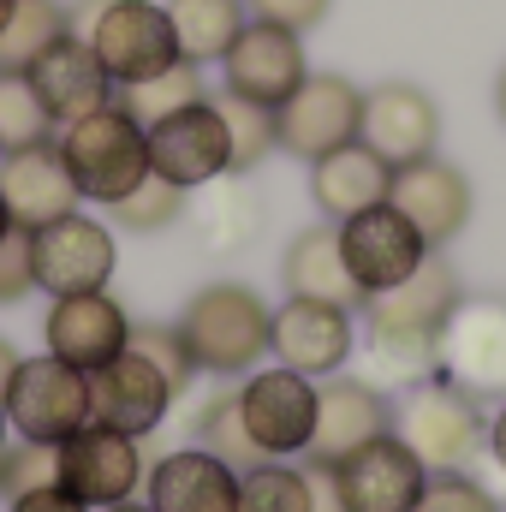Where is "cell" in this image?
I'll use <instances>...</instances> for the list:
<instances>
[{"mask_svg":"<svg viewBox=\"0 0 506 512\" xmlns=\"http://www.w3.org/2000/svg\"><path fill=\"white\" fill-rule=\"evenodd\" d=\"M435 137H441V108H435L429 90H417L405 78H387L376 90H364L358 143L376 149L387 167H405V161L435 155Z\"/></svg>","mask_w":506,"mask_h":512,"instance_id":"obj_17","label":"cell"},{"mask_svg":"<svg viewBox=\"0 0 506 512\" xmlns=\"http://www.w3.org/2000/svg\"><path fill=\"white\" fill-rule=\"evenodd\" d=\"M435 364L447 370V382H459L465 393L506 387V304H465L459 298V310L441 328Z\"/></svg>","mask_w":506,"mask_h":512,"instance_id":"obj_21","label":"cell"},{"mask_svg":"<svg viewBox=\"0 0 506 512\" xmlns=\"http://www.w3.org/2000/svg\"><path fill=\"white\" fill-rule=\"evenodd\" d=\"M48 483H60V447H48V441L0 447V501H18V495L48 489Z\"/></svg>","mask_w":506,"mask_h":512,"instance_id":"obj_35","label":"cell"},{"mask_svg":"<svg viewBox=\"0 0 506 512\" xmlns=\"http://www.w3.org/2000/svg\"><path fill=\"white\" fill-rule=\"evenodd\" d=\"M66 30H72V18H66L60 0H18L12 18H6V30H0V72H24Z\"/></svg>","mask_w":506,"mask_h":512,"instance_id":"obj_29","label":"cell"},{"mask_svg":"<svg viewBox=\"0 0 506 512\" xmlns=\"http://www.w3.org/2000/svg\"><path fill=\"white\" fill-rule=\"evenodd\" d=\"M24 78H30V90H36V102L48 108L54 126H72V120H84V114H96V108H108V102L120 96L114 78L102 72L96 48H90L78 30L54 36V42L24 66Z\"/></svg>","mask_w":506,"mask_h":512,"instance_id":"obj_16","label":"cell"},{"mask_svg":"<svg viewBox=\"0 0 506 512\" xmlns=\"http://www.w3.org/2000/svg\"><path fill=\"white\" fill-rule=\"evenodd\" d=\"M340 256H346L352 286L370 298V292L399 286L429 256V245L393 203H376V209H358L352 221H340Z\"/></svg>","mask_w":506,"mask_h":512,"instance_id":"obj_13","label":"cell"},{"mask_svg":"<svg viewBox=\"0 0 506 512\" xmlns=\"http://www.w3.org/2000/svg\"><path fill=\"white\" fill-rule=\"evenodd\" d=\"M12 6H18V0H0V30H6V18H12Z\"/></svg>","mask_w":506,"mask_h":512,"instance_id":"obj_46","label":"cell"},{"mask_svg":"<svg viewBox=\"0 0 506 512\" xmlns=\"http://www.w3.org/2000/svg\"><path fill=\"white\" fill-rule=\"evenodd\" d=\"M30 286H36V274H30V233L12 227L0 239V304H18Z\"/></svg>","mask_w":506,"mask_h":512,"instance_id":"obj_39","label":"cell"},{"mask_svg":"<svg viewBox=\"0 0 506 512\" xmlns=\"http://www.w3.org/2000/svg\"><path fill=\"white\" fill-rule=\"evenodd\" d=\"M167 18H173L179 60H191V66L215 60L221 66V54L245 30V0H167Z\"/></svg>","mask_w":506,"mask_h":512,"instance_id":"obj_27","label":"cell"},{"mask_svg":"<svg viewBox=\"0 0 506 512\" xmlns=\"http://www.w3.org/2000/svg\"><path fill=\"white\" fill-rule=\"evenodd\" d=\"M72 30L96 48L102 72L114 78V90L143 84L167 66H179V42H173V18L155 0H90L84 12H66Z\"/></svg>","mask_w":506,"mask_h":512,"instance_id":"obj_3","label":"cell"},{"mask_svg":"<svg viewBox=\"0 0 506 512\" xmlns=\"http://www.w3.org/2000/svg\"><path fill=\"white\" fill-rule=\"evenodd\" d=\"M221 78H227V96L256 102V108H280L310 78L304 36L298 30H280V24H262V18H245V30L221 54Z\"/></svg>","mask_w":506,"mask_h":512,"instance_id":"obj_10","label":"cell"},{"mask_svg":"<svg viewBox=\"0 0 506 512\" xmlns=\"http://www.w3.org/2000/svg\"><path fill=\"white\" fill-rule=\"evenodd\" d=\"M334 0H245V18H262V24H280V30H316L328 18Z\"/></svg>","mask_w":506,"mask_h":512,"instance_id":"obj_38","label":"cell"},{"mask_svg":"<svg viewBox=\"0 0 506 512\" xmlns=\"http://www.w3.org/2000/svg\"><path fill=\"white\" fill-rule=\"evenodd\" d=\"M364 90L340 72H310L280 108H274V149H292L298 161H322L340 143H358Z\"/></svg>","mask_w":506,"mask_h":512,"instance_id":"obj_7","label":"cell"},{"mask_svg":"<svg viewBox=\"0 0 506 512\" xmlns=\"http://www.w3.org/2000/svg\"><path fill=\"white\" fill-rule=\"evenodd\" d=\"M304 477H310V512H346L340 501V489H334V465H304Z\"/></svg>","mask_w":506,"mask_h":512,"instance_id":"obj_41","label":"cell"},{"mask_svg":"<svg viewBox=\"0 0 506 512\" xmlns=\"http://www.w3.org/2000/svg\"><path fill=\"white\" fill-rule=\"evenodd\" d=\"M387 203L423 233L429 251H441L447 239H459L465 221H471V185H465V173H459L453 161H441V155H423V161L393 167Z\"/></svg>","mask_w":506,"mask_h":512,"instance_id":"obj_18","label":"cell"},{"mask_svg":"<svg viewBox=\"0 0 506 512\" xmlns=\"http://www.w3.org/2000/svg\"><path fill=\"white\" fill-rule=\"evenodd\" d=\"M173 399H179L173 382L143 352H131V346L120 358H108L102 370H90V423H102V429L149 435V429H161Z\"/></svg>","mask_w":506,"mask_h":512,"instance_id":"obj_19","label":"cell"},{"mask_svg":"<svg viewBox=\"0 0 506 512\" xmlns=\"http://www.w3.org/2000/svg\"><path fill=\"white\" fill-rule=\"evenodd\" d=\"M411 512H501V507H495V495H489L483 483H471V477H459V471H435V477L423 483V495H417Z\"/></svg>","mask_w":506,"mask_h":512,"instance_id":"obj_37","label":"cell"},{"mask_svg":"<svg viewBox=\"0 0 506 512\" xmlns=\"http://www.w3.org/2000/svg\"><path fill=\"white\" fill-rule=\"evenodd\" d=\"M12 512H90L84 501H72L60 483H48V489H30V495H18V501H6Z\"/></svg>","mask_w":506,"mask_h":512,"instance_id":"obj_40","label":"cell"},{"mask_svg":"<svg viewBox=\"0 0 506 512\" xmlns=\"http://www.w3.org/2000/svg\"><path fill=\"white\" fill-rule=\"evenodd\" d=\"M30 274L48 298L102 292L114 274V233L90 215H54L48 227H30Z\"/></svg>","mask_w":506,"mask_h":512,"instance_id":"obj_8","label":"cell"},{"mask_svg":"<svg viewBox=\"0 0 506 512\" xmlns=\"http://www.w3.org/2000/svg\"><path fill=\"white\" fill-rule=\"evenodd\" d=\"M459 274L429 251L399 286L370 292L364 298V316H370V340H376L381 364H393L399 376H429L435 370V352H441V328L447 316L459 310Z\"/></svg>","mask_w":506,"mask_h":512,"instance_id":"obj_1","label":"cell"},{"mask_svg":"<svg viewBox=\"0 0 506 512\" xmlns=\"http://www.w3.org/2000/svg\"><path fill=\"white\" fill-rule=\"evenodd\" d=\"M0 447H6V411H0Z\"/></svg>","mask_w":506,"mask_h":512,"instance_id":"obj_48","label":"cell"},{"mask_svg":"<svg viewBox=\"0 0 506 512\" xmlns=\"http://www.w3.org/2000/svg\"><path fill=\"white\" fill-rule=\"evenodd\" d=\"M0 411L12 417L18 441H48V447H60L66 435H78V429L90 423V376L72 370V364H60L54 352H48V358H18Z\"/></svg>","mask_w":506,"mask_h":512,"instance_id":"obj_6","label":"cell"},{"mask_svg":"<svg viewBox=\"0 0 506 512\" xmlns=\"http://www.w3.org/2000/svg\"><path fill=\"white\" fill-rule=\"evenodd\" d=\"M495 108H501V126H506V72L495 78Z\"/></svg>","mask_w":506,"mask_h":512,"instance_id":"obj_44","label":"cell"},{"mask_svg":"<svg viewBox=\"0 0 506 512\" xmlns=\"http://www.w3.org/2000/svg\"><path fill=\"white\" fill-rule=\"evenodd\" d=\"M393 429V411L370 382L334 376L328 387H316V429H310V459L316 465H340L346 453H358L364 441H376Z\"/></svg>","mask_w":506,"mask_h":512,"instance_id":"obj_23","label":"cell"},{"mask_svg":"<svg viewBox=\"0 0 506 512\" xmlns=\"http://www.w3.org/2000/svg\"><path fill=\"white\" fill-rule=\"evenodd\" d=\"M48 108L36 102L30 78L24 72H0V155L6 149H30V143H48Z\"/></svg>","mask_w":506,"mask_h":512,"instance_id":"obj_32","label":"cell"},{"mask_svg":"<svg viewBox=\"0 0 506 512\" xmlns=\"http://www.w3.org/2000/svg\"><path fill=\"white\" fill-rule=\"evenodd\" d=\"M197 441H203L215 459H227L233 471H251V465H262V453L251 447V435H245V423H239V387L215 393V399L197 411Z\"/></svg>","mask_w":506,"mask_h":512,"instance_id":"obj_31","label":"cell"},{"mask_svg":"<svg viewBox=\"0 0 506 512\" xmlns=\"http://www.w3.org/2000/svg\"><path fill=\"white\" fill-rule=\"evenodd\" d=\"M60 161H66L78 197L114 209L149 173V131L137 126L120 102H108V108H96V114H84V120H72L60 131Z\"/></svg>","mask_w":506,"mask_h":512,"instance_id":"obj_4","label":"cell"},{"mask_svg":"<svg viewBox=\"0 0 506 512\" xmlns=\"http://www.w3.org/2000/svg\"><path fill=\"white\" fill-rule=\"evenodd\" d=\"M12 233V215H6V197H0V239Z\"/></svg>","mask_w":506,"mask_h":512,"instance_id":"obj_45","label":"cell"},{"mask_svg":"<svg viewBox=\"0 0 506 512\" xmlns=\"http://www.w3.org/2000/svg\"><path fill=\"white\" fill-rule=\"evenodd\" d=\"M423 483H429V465L393 429L334 465V489H340L346 512H411Z\"/></svg>","mask_w":506,"mask_h":512,"instance_id":"obj_14","label":"cell"},{"mask_svg":"<svg viewBox=\"0 0 506 512\" xmlns=\"http://www.w3.org/2000/svg\"><path fill=\"white\" fill-rule=\"evenodd\" d=\"M173 328H179L191 364L209 370V376H245L256 358L268 352V304L256 298L251 286H239V280L203 286Z\"/></svg>","mask_w":506,"mask_h":512,"instance_id":"obj_2","label":"cell"},{"mask_svg":"<svg viewBox=\"0 0 506 512\" xmlns=\"http://www.w3.org/2000/svg\"><path fill=\"white\" fill-rule=\"evenodd\" d=\"M239 512H310V477L298 465L262 459L239 477Z\"/></svg>","mask_w":506,"mask_h":512,"instance_id":"obj_30","label":"cell"},{"mask_svg":"<svg viewBox=\"0 0 506 512\" xmlns=\"http://www.w3.org/2000/svg\"><path fill=\"white\" fill-rule=\"evenodd\" d=\"M131 352H143L167 382H173V393H185V382L197 376V364H191V352H185V340H179V328H155V322H143V328H131L126 334Z\"/></svg>","mask_w":506,"mask_h":512,"instance_id":"obj_36","label":"cell"},{"mask_svg":"<svg viewBox=\"0 0 506 512\" xmlns=\"http://www.w3.org/2000/svg\"><path fill=\"white\" fill-rule=\"evenodd\" d=\"M280 280H286V298H322V304H340V310H364V292L352 286L346 274V256H340V227H310L286 245L280 262Z\"/></svg>","mask_w":506,"mask_h":512,"instance_id":"obj_26","label":"cell"},{"mask_svg":"<svg viewBox=\"0 0 506 512\" xmlns=\"http://www.w3.org/2000/svg\"><path fill=\"white\" fill-rule=\"evenodd\" d=\"M387 185H393V167L381 161L376 149H364V143H340L322 161H310V197H316V209L334 227L352 221L358 209L387 203Z\"/></svg>","mask_w":506,"mask_h":512,"instance_id":"obj_25","label":"cell"},{"mask_svg":"<svg viewBox=\"0 0 506 512\" xmlns=\"http://www.w3.org/2000/svg\"><path fill=\"white\" fill-rule=\"evenodd\" d=\"M149 512H239V471L209 447L167 453L149 471Z\"/></svg>","mask_w":506,"mask_h":512,"instance_id":"obj_24","label":"cell"},{"mask_svg":"<svg viewBox=\"0 0 506 512\" xmlns=\"http://www.w3.org/2000/svg\"><path fill=\"white\" fill-rule=\"evenodd\" d=\"M149 173L173 179L179 191H197V185H215L221 173H233V143H227V120H221L215 96L149 126Z\"/></svg>","mask_w":506,"mask_h":512,"instance_id":"obj_9","label":"cell"},{"mask_svg":"<svg viewBox=\"0 0 506 512\" xmlns=\"http://www.w3.org/2000/svg\"><path fill=\"white\" fill-rule=\"evenodd\" d=\"M393 435H399L429 471H459V465L483 447L489 423H483V411H477V393H465V387L447 382V376H423V382L405 393V405H399V417H393Z\"/></svg>","mask_w":506,"mask_h":512,"instance_id":"obj_5","label":"cell"},{"mask_svg":"<svg viewBox=\"0 0 506 512\" xmlns=\"http://www.w3.org/2000/svg\"><path fill=\"white\" fill-rule=\"evenodd\" d=\"M239 423L251 435V447L262 459H292L310 447L316 429V382L298 370H256L251 382L239 387Z\"/></svg>","mask_w":506,"mask_h":512,"instance_id":"obj_11","label":"cell"},{"mask_svg":"<svg viewBox=\"0 0 506 512\" xmlns=\"http://www.w3.org/2000/svg\"><path fill=\"white\" fill-rule=\"evenodd\" d=\"M102 512H149V507H131V501H120V507H102Z\"/></svg>","mask_w":506,"mask_h":512,"instance_id":"obj_47","label":"cell"},{"mask_svg":"<svg viewBox=\"0 0 506 512\" xmlns=\"http://www.w3.org/2000/svg\"><path fill=\"white\" fill-rule=\"evenodd\" d=\"M143 483V453H137V435L120 429H102V423H84L78 435L60 441V489L72 501H84L90 512L120 507L137 495Z\"/></svg>","mask_w":506,"mask_h":512,"instance_id":"obj_12","label":"cell"},{"mask_svg":"<svg viewBox=\"0 0 506 512\" xmlns=\"http://www.w3.org/2000/svg\"><path fill=\"white\" fill-rule=\"evenodd\" d=\"M215 102H221L227 143H233V173H251L274 149V108H256V102H239V96H215Z\"/></svg>","mask_w":506,"mask_h":512,"instance_id":"obj_34","label":"cell"},{"mask_svg":"<svg viewBox=\"0 0 506 512\" xmlns=\"http://www.w3.org/2000/svg\"><path fill=\"white\" fill-rule=\"evenodd\" d=\"M268 352L310 382L340 376V364L352 358V310L322 298H286L280 310H268Z\"/></svg>","mask_w":506,"mask_h":512,"instance_id":"obj_15","label":"cell"},{"mask_svg":"<svg viewBox=\"0 0 506 512\" xmlns=\"http://www.w3.org/2000/svg\"><path fill=\"white\" fill-rule=\"evenodd\" d=\"M42 334H48V352L60 364H72V370L90 376V370H102L108 358L126 352L131 316L120 298H108V286L102 292H72V298H54Z\"/></svg>","mask_w":506,"mask_h":512,"instance_id":"obj_20","label":"cell"},{"mask_svg":"<svg viewBox=\"0 0 506 512\" xmlns=\"http://www.w3.org/2000/svg\"><path fill=\"white\" fill-rule=\"evenodd\" d=\"M489 453H495V465L506 471V405L495 411V423H489Z\"/></svg>","mask_w":506,"mask_h":512,"instance_id":"obj_42","label":"cell"},{"mask_svg":"<svg viewBox=\"0 0 506 512\" xmlns=\"http://www.w3.org/2000/svg\"><path fill=\"white\" fill-rule=\"evenodd\" d=\"M0 197H6V215H12V227H48L54 215H72L84 197H78V185H72V173H66V161H60V143L48 137V143H30V149H6V161H0Z\"/></svg>","mask_w":506,"mask_h":512,"instance_id":"obj_22","label":"cell"},{"mask_svg":"<svg viewBox=\"0 0 506 512\" xmlns=\"http://www.w3.org/2000/svg\"><path fill=\"white\" fill-rule=\"evenodd\" d=\"M12 370H18V352L0 340V399H6V387H12Z\"/></svg>","mask_w":506,"mask_h":512,"instance_id":"obj_43","label":"cell"},{"mask_svg":"<svg viewBox=\"0 0 506 512\" xmlns=\"http://www.w3.org/2000/svg\"><path fill=\"white\" fill-rule=\"evenodd\" d=\"M114 102H120V108H126L131 120H137V126L149 131L155 120H167V114H179V108L203 102V66L179 60V66H167V72L143 78V84H126V90H120Z\"/></svg>","mask_w":506,"mask_h":512,"instance_id":"obj_28","label":"cell"},{"mask_svg":"<svg viewBox=\"0 0 506 512\" xmlns=\"http://www.w3.org/2000/svg\"><path fill=\"white\" fill-rule=\"evenodd\" d=\"M185 197H191V191H179L173 179L143 173V185H131L126 197L114 203V221L131 227V233H161V227H173V221L185 215Z\"/></svg>","mask_w":506,"mask_h":512,"instance_id":"obj_33","label":"cell"}]
</instances>
